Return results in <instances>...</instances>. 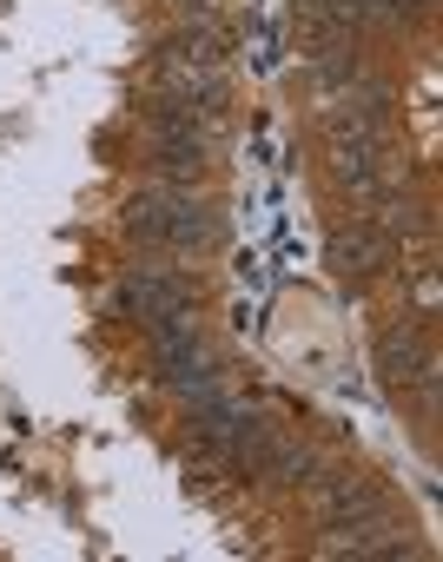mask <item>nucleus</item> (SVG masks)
Masks as SVG:
<instances>
[{"label": "nucleus", "instance_id": "f257e3e1", "mask_svg": "<svg viewBox=\"0 0 443 562\" xmlns=\"http://www.w3.org/2000/svg\"><path fill=\"white\" fill-rule=\"evenodd\" d=\"M126 238L133 245H185V251H198V245H218V212L185 186H152V192H139L126 205Z\"/></svg>", "mask_w": 443, "mask_h": 562}, {"label": "nucleus", "instance_id": "39448f33", "mask_svg": "<svg viewBox=\"0 0 443 562\" xmlns=\"http://www.w3.org/2000/svg\"><path fill=\"white\" fill-rule=\"evenodd\" d=\"M436 358L423 351V331L417 325H390L384 338H377V371L390 378V384H410V378H423Z\"/></svg>", "mask_w": 443, "mask_h": 562}, {"label": "nucleus", "instance_id": "20e7f679", "mask_svg": "<svg viewBox=\"0 0 443 562\" xmlns=\"http://www.w3.org/2000/svg\"><path fill=\"white\" fill-rule=\"evenodd\" d=\"M364 509H384V490H377L371 476H331V483H318V516H325V529H331V522H364Z\"/></svg>", "mask_w": 443, "mask_h": 562}, {"label": "nucleus", "instance_id": "7ed1b4c3", "mask_svg": "<svg viewBox=\"0 0 443 562\" xmlns=\"http://www.w3.org/2000/svg\"><path fill=\"white\" fill-rule=\"evenodd\" d=\"M331 271L338 278H377L384 265H390V232L377 225V218H351V225H338L331 232Z\"/></svg>", "mask_w": 443, "mask_h": 562}, {"label": "nucleus", "instance_id": "f03ea898", "mask_svg": "<svg viewBox=\"0 0 443 562\" xmlns=\"http://www.w3.org/2000/svg\"><path fill=\"white\" fill-rule=\"evenodd\" d=\"M120 312L126 318H146V325H166V318H185L192 312V292L179 285L166 265H133L120 278Z\"/></svg>", "mask_w": 443, "mask_h": 562}, {"label": "nucleus", "instance_id": "423d86ee", "mask_svg": "<svg viewBox=\"0 0 443 562\" xmlns=\"http://www.w3.org/2000/svg\"><path fill=\"white\" fill-rule=\"evenodd\" d=\"M338 186H344L351 199H377V192H384V153H377V139L338 146Z\"/></svg>", "mask_w": 443, "mask_h": 562}]
</instances>
